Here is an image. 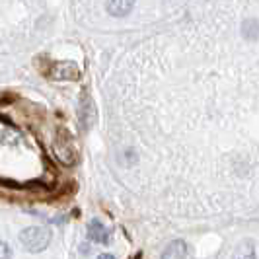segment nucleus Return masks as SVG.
<instances>
[{"instance_id":"obj_2","label":"nucleus","mask_w":259,"mask_h":259,"mask_svg":"<svg viewBox=\"0 0 259 259\" xmlns=\"http://www.w3.org/2000/svg\"><path fill=\"white\" fill-rule=\"evenodd\" d=\"M96 105H94V100H92L90 96L84 92L82 94V98H80V105H78V119H80V123H82V127L84 129H88L92 127L94 123H96Z\"/></svg>"},{"instance_id":"obj_4","label":"nucleus","mask_w":259,"mask_h":259,"mask_svg":"<svg viewBox=\"0 0 259 259\" xmlns=\"http://www.w3.org/2000/svg\"><path fill=\"white\" fill-rule=\"evenodd\" d=\"M88 238H90L92 242H98V244H109L111 234L105 228L104 222L94 219V221H90V224H88Z\"/></svg>"},{"instance_id":"obj_1","label":"nucleus","mask_w":259,"mask_h":259,"mask_svg":"<svg viewBox=\"0 0 259 259\" xmlns=\"http://www.w3.org/2000/svg\"><path fill=\"white\" fill-rule=\"evenodd\" d=\"M20 242L31 253H39L51 242V230L41 228V226H29L20 232Z\"/></svg>"},{"instance_id":"obj_10","label":"nucleus","mask_w":259,"mask_h":259,"mask_svg":"<svg viewBox=\"0 0 259 259\" xmlns=\"http://www.w3.org/2000/svg\"><path fill=\"white\" fill-rule=\"evenodd\" d=\"M2 259H12V253H10V246L6 242H2Z\"/></svg>"},{"instance_id":"obj_6","label":"nucleus","mask_w":259,"mask_h":259,"mask_svg":"<svg viewBox=\"0 0 259 259\" xmlns=\"http://www.w3.org/2000/svg\"><path fill=\"white\" fill-rule=\"evenodd\" d=\"M133 2L131 0H107L105 2V10L111 14V16H127L133 10Z\"/></svg>"},{"instance_id":"obj_11","label":"nucleus","mask_w":259,"mask_h":259,"mask_svg":"<svg viewBox=\"0 0 259 259\" xmlns=\"http://www.w3.org/2000/svg\"><path fill=\"white\" fill-rule=\"evenodd\" d=\"M98 259H115L113 255H109V253H104V255H100Z\"/></svg>"},{"instance_id":"obj_9","label":"nucleus","mask_w":259,"mask_h":259,"mask_svg":"<svg viewBox=\"0 0 259 259\" xmlns=\"http://www.w3.org/2000/svg\"><path fill=\"white\" fill-rule=\"evenodd\" d=\"M234 259H255V249L251 246V242H246V244H242L238 247Z\"/></svg>"},{"instance_id":"obj_3","label":"nucleus","mask_w":259,"mask_h":259,"mask_svg":"<svg viewBox=\"0 0 259 259\" xmlns=\"http://www.w3.org/2000/svg\"><path fill=\"white\" fill-rule=\"evenodd\" d=\"M49 76L55 80H78L80 78V68L74 63H55L49 70Z\"/></svg>"},{"instance_id":"obj_8","label":"nucleus","mask_w":259,"mask_h":259,"mask_svg":"<svg viewBox=\"0 0 259 259\" xmlns=\"http://www.w3.org/2000/svg\"><path fill=\"white\" fill-rule=\"evenodd\" d=\"M242 33H244V37L249 39V41L257 39L259 37V22L257 20H255V18H247L246 22H244Z\"/></svg>"},{"instance_id":"obj_7","label":"nucleus","mask_w":259,"mask_h":259,"mask_svg":"<svg viewBox=\"0 0 259 259\" xmlns=\"http://www.w3.org/2000/svg\"><path fill=\"white\" fill-rule=\"evenodd\" d=\"M55 156L63 164H72L74 162V150L70 148V144L66 143H55Z\"/></svg>"},{"instance_id":"obj_5","label":"nucleus","mask_w":259,"mask_h":259,"mask_svg":"<svg viewBox=\"0 0 259 259\" xmlns=\"http://www.w3.org/2000/svg\"><path fill=\"white\" fill-rule=\"evenodd\" d=\"M185 257H187V246H185V242L183 240H174L162 251V257L160 259H185Z\"/></svg>"}]
</instances>
